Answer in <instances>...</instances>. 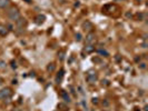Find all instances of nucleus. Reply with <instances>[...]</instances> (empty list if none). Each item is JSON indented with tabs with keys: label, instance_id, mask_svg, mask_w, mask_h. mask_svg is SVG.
Segmentation results:
<instances>
[{
	"label": "nucleus",
	"instance_id": "nucleus-1",
	"mask_svg": "<svg viewBox=\"0 0 148 111\" xmlns=\"http://www.w3.org/2000/svg\"><path fill=\"white\" fill-rule=\"evenodd\" d=\"M8 17L13 21H17L18 19H20V12L18 11L17 8H11L8 11Z\"/></svg>",
	"mask_w": 148,
	"mask_h": 111
},
{
	"label": "nucleus",
	"instance_id": "nucleus-2",
	"mask_svg": "<svg viewBox=\"0 0 148 111\" xmlns=\"http://www.w3.org/2000/svg\"><path fill=\"white\" fill-rule=\"evenodd\" d=\"M11 89L9 88H3L0 90V99H6V98H9L11 95Z\"/></svg>",
	"mask_w": 148,
	"mask_h": 111
},
{
	"label": "nucleus",
	"instance_id": "nucleus-3",
	"mask_svg": "<svg viewBox=\"0 0 148 111\" xmlns=\"http://www.w3.org/2000/svg\"><path fill=\"white\" fill-rule=\"evenodd\" d=\"M95 41H96L95 33H93V32L88 33L87 37H86V43H87V44H93V43H95Z\"/></svg>",
	"mask_w": 148,
	"mask_h": 111
},
{
	"label": "nucleus",
	"instance_id": "nucleus-4",
	"mask_svg": "<svg viewBox=\"0 0 148 111\" xmlns=\"http://www.w3.org/2000/svg\"><path fill=\"white\" fill-rule=\"evenodd\" d=\"M97 80V74L96 72H93V71H90L89 73L87 74V81L89 83H93L95 81Z\"/></svg>",
	"mask_w": 148,
	"mask_h": 111
},
{
	"label": "nucleus",
	"instance_id": "nucleus-5",
	"mask_svg": "<svg viewBox=\"0 0 148 111\" xmlns=\"http://www.w3.org/2000/svg\"><path fill=\"white\" fill-rule=\"evenodd\" d=\"M8 35V28L6 26L0 25V36H7Z\"/></svg>",
	"mask_w": 148,
	"mask_h": 111
},
{
	"label": "nucleus",
	"instance_id": "nucleus-6",
	"mask_svg": "<svg viewBox=\"0 0 148 111\" xmlns=\"http://www.w3.org/2000/svg\"><path fill=\"white\" fill-rule=\"evenodd\" d=\"M93 50H95V47H93V44H87V46L85 47V49H84V52H86V53H90V52H93Z\"/></svg>",
	"mask_w": 148,
	"mask_h": 111
},
{
	"label": "nucleus",
	"instance_id": "nucleus-7",
	"mask_svg": "<svg viewBox=\"0 0 148 111\" xmlns=\"http://www.w3.org/2000/svg\"><path fill=\"white\" fill-rule=\"evenodd\" d=\"M10 5V0H0V8H8Z\"/></svg>",
	"mask_w": 148,
	"mask_h": 111
},
{
	"label": "nucleus",
	"instance_id": "nucleus-8",
	"mask_svg": "<svg viewBox=\"0 0 148 111\" xmlns=\"http://www.w3.org/2000/svg\"><path fill=\"white\" fill-rule=\"evenodd\" d=\"M45 16H41V15H39L37 18H36V23H38V25H40V23H42V22L45 21Z\"/></svg>",
	"mask_w": 148,
	"mask_h": 111
},
{
	"label": "nucleus",
	"instance_id": "nucleus-9",
	"mask_svg": "<svg viewBox=\"0 0 148 111\" xmlns=\"http://www.w3.org/2000/svg\"><path fill=\"white\" fill-rule=\"evenodd\" d=\"M58 108H60V110H62V111H67L68 110L67 106L65 105V103H59V105H58Z\"/></svg>",
	"mask_w": 148,
	"mask_h": 111
},
{
	"label": "nucleus",
	"instance_id": "nucleus-10",
	"mask_svg": "<svg viewBox=\"0 0 148 111\" xmlns=\"http://www.w3.org/2000/svg\"><path fill=\"white\" fill-rule=\"evenodd\" d=\"M62 77H64V70H61L60 72L58 73V76H57V81H60L62 79Z\"/></svg>",
	"mask_w": 148,
	"mask_h": 111
},
{
	"label": "nucleus",
	"instance_id": "nucleus-11",
	"mask_svg": "<svg viewBox=\"0 0 148 111\" xmlns=\"http://www.w3.org/2000/svg\"><path fill=\"white\" fill-rule=\"evenodd\" d=\"M61 95L64 97V99H65V100H66V101H68V102L70 101V99H69V97H68V95H67V93H66V92H65V91H62V93H61Z\"/></svg>",
	"mask_w": 148,
	"mask_h": 111
},
{
	"label": "nucleus",
	"instance_id": "nucleus-12",
	"mask_svg": "<svg viewBox=\"0 0 148 111\" xmlns=\"http://www.w3.org/2000/svg\"><path fill=\"white\" fill-rule=\"evenodd\" d=\"M55 63H50L48 66V68H47V70H48V71H54V70H55Z\"/></svg>",
	"mask_w": 148,
	"mask_h": 111
},
{
	"label": "nucleus",
	"instance_id": "nucleus-13",
	"mask_svg": "<svg viewBox=\"0 0 148 111\" xmlns=\"http://www.w3.org/2000/svg\"><path fill=\"white\" fill-rule=\"evenodd\" d=\"M17 23H18V26H19V27H21V26H23L25 23H26V22H25L22 19H21V18H20V19L17 20Z\"/></svg>",
	"mask_w": 148,
	"mask_h": 111
},
{
	"label": "nucleus",
	"instance_id": "nucleus-14",
	"mask_svg": "<svg viewBox=\"0 0 148 111\" xmlns=\"http://www.w3.org/2000/svg\"><path fill=\"white\" fill-rule=\"evenodd\" d=\"M99 53L100 54H104L105 57H108V56H109V53H108L106 50H99Z\"/></svg>",
	"mask_w": 148,
	"mask_h": 111
},
{
	"label": "nucleus",
	"instance_id": "nucleus-15",
	"mask_svg": "<svg viewBox=\"0 0 148 111\" xmlns=\"http://www.w3.org/2000/svg\"><path fill=\"white\" fill-rule=\"evenodd\" d=\"M76 40H77V41H80L81 40V35L80 33H77V35H76Z\"/></svg>",
	"mask_w": 148,
	"mask_h": 111
},
{
	"label": "nucleus",
	"instance_id": "nucleus-16",
	"mask_svg": "<svg viewBox=\"0 0 148 111\" xmlns=\"http://www.w3.org/2000/svg\"><path fill=\"white\" fill-rule=\"evenodd\" d=\"M64 51H61L60 53H58V56H60V60H64Z\"/></svg>",
	"mask_w": 148,
	"mask_h": 111
},
{
	"label": "nucleus",
	"instance_id": "nucleus-17",
	"mask_svg": "<svg viewBox=\"0 0 148 111\" xmlns=\"http://www.w3.org/2000/svg\"><path fill=\"white\" fill-rule=\"evenodd\" d=\"M93 103H97V102H98V101H97V99H93Z\"/></svg>",
	"mask_w": 148,
	"mask_h": 111
},
{
	"label": "nucleus",
	"instance_id": "nucleus-18",
	"mask_svg": "<svg viewBox=\"0 0 148 111\" xmlns=\"http://www.w3.org/2000/svg\"><path fill=\"white\" fill-rule=\"evenodd\" d=\"M26 1H27V2H30V1H31V0H26Z\"/></svg>",
	"mask_w": 148,
	"mask_h": 111
}]
</instances>
